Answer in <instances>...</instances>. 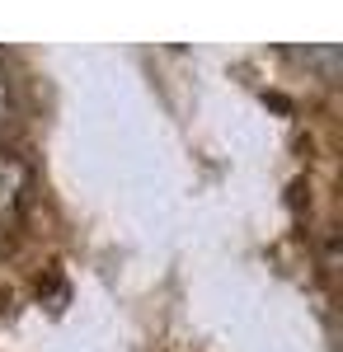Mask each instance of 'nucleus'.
Instances as JSON below:
<instances>
[{
	"label": "nucleus",
	"mask_w": 343,
	"mask_h": 352,
	"mask_svg": "<svg viewBox=\"0 0 343 352\" xmlns=\"http://www.w3.org/2000/svg\"><path fill=\"white\" fill-rule=\"evenodd\" d=\"M24 192H28V164L14 151H0V230L14 226V217L24 212Z\"/></svg>",
	"instance_id": "nucleus-1"
},
{
	"label": "nucleus",
	"mask_w": 343,
	"mask_h": 352,
	"mask_svg": "<svg viewBox=\"0 0 343 352\" xmlns=\"http://www.w3.org/2000/svg\"><path fill=\"white\" fill-rule=\"evenodd\" d=\"M0 118H5V76H0Z\"/></svg>",
	"instance_id": "nucleus-2"
}]
</instances>
